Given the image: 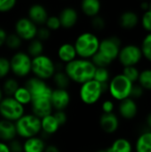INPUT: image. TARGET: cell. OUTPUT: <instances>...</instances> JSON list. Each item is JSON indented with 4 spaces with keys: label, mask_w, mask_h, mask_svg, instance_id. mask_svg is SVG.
I'll return each instance as SVG.
<instances>
[{
    "label": "cell",
    "mask_w": 151,
    "mask_h": 152,
    "mask_svg": "<svg viewBox=\"0 0 151 152\" xmlns=\"http://www.w3.org/2000/svg\"><path fill=\"white\" fill-rule=\"evenodd\" d=\"M60 125L54 116L53 114L48 115L43 118H41V134L50 136L53 134H55L59 128Z\"/></svg>",
    "instance_id": "7402d4cb"
},
{
    "label": "cell",
    "mask_w": 151,
    "mask_h": 152,
    "mask_svg": "<svg viewBox=\"0 0 151 152\" xmlns=\"http://www.w3.org/2000/svg\"><path fill=\"white\" fill-rule=\"evenodd\" d=\"M103 94L101 85L93 79L82 84L79 88L80 100L86 105H93L98 102Z\"/></svg>",
    "instance_id": "9c48e42d"
},
{
    "label": "cell",
    "mask_w": 151,
    "mask_h": 152,
    "mask_svg": "<svg viewBox=\"0 0 151 152\" xmlns=\"http://www.w3.org/2000/svg\"><path fill=\"white\" fill-rule=\"evenodd\" d=\"M101 9V4L99 0H84L81 3V10L83 13L91 18L99 15Z\"/></svg>",
    "instance_id": "cb8c5ba5"
},
{
    "label": "cell",
    "mask_w": 151,
    "mask_h": 152,
    "mask_svg": "<svg viewBox=\"0 0 151 152\" xmlns=\"http://www.w3.org/2000/svg\"><path fill=\"white\" fill-rule=\"evenodd\" d=\"M20 87V85L18 81L13 78V77H8L4 80L3 86H2V91L3 94L7 96V97H12L16 90Z\"/></svg>",
    "instance_id": "f546056e"
},
{
    "label": "cell",
    "mask_w": 151,
    "mask_h": 152,
    "mask_svg": "<svg viewBox=\"0 0 151 152\" xmlns=\"http://www.w3.org/2000/svg\"><path fill=\"white\" fill-rule=\"evenodd\" d=\"M53 83L58 89H67L70 84V79L64 70H56L53 76Z\"/></svg>",
    "instance_id": "f1b7e54d"
},
{
    "label": "cell",
    "mask_w": 151,
    "mask_h": 152,
    "mask_svg": "<svg viewBox=\"0 0 151 152\" xmlns=\"http://www.w3.org/2000/svg\"><path fill=\"white\" fill-rule=\"evenodd\" d=\"M144 89L138 84H133V86L132 88L131 91V94H130V98H132L133 100L136 101L138 99H141L143 94H144Z\"/></svg>",
    "instance_id": "ab89813d"
},
{
    "label": "cell",
    "mask_w": 151,
    "mask_h": 152,
    "mask_svg": "<svg viewBox=\"0 0 151 152\" xmlns=\"http://www.w3.org/2000/svg\"><path fill=\"white\" fill-rule=\"evenodd\" d=\"M23 152H44L46 144L43 138L39 136L26 139L22 143Z\"/></svg>",
    "instance_id": "603a6c76"
},
{
    "label": "cell",
    "mask_w": 151,
    "mask_h": 152,
    "mask_svg": "<svg viewBox=\"0 0 151 152\" xmlns=\"http://www.w3.org/2000/svg\"><path fill=\"white\" fill-rule=\"evenodd\" d=\"M58 17L62 28H70L77 24L78 20V12L73 7H65L61 11Z\"/></svg>",
    "instance_id": "ac0fdd59"
},
{
    "label": "cell",
    "mask_w": 151,
    "mask_h": 152,
    "mask_svg": "<svg viewBox=\"0 0 151 152\" xmlns=\"http://www.w3.org/2000/svg\"><path fill=\"white\" fill-rule=\"evenodd\" d=\"M17 133L14 122L0 119V142H10L11 141L16 139Z\"/></svg>",
    "instance_id": "ffe728a7"
},
{
    "label": "cell",
    "mask_w": 151,
    "mask_h": 152,
    "mask_svg": "<svg viewBox=\"0 0 151 152\" xmlns=\"http://www.w3.org/2000/svg\"><path fill=\"white\" fill-rule=\"evenodd\" d=\"M141 24L142 28L147 32L151 33V12L150 11H146L143 12L142 18L140 19Z\"/></svg>",
    "instance_id": "74e56055"
},
{
    "label": "cell",
    "mask_w": 151,
    "mask_h": 152,
    "mask_svg": "<svg viewBox=\"0 0 151 152\" xmlns=\"http://www.w3.org/2000/svg\"><path fill=\"white\" fill-rule=\"evenodd\" d=\"M91 25L95 30H102L106 27V20L103 17L97 15L93 18H92L91 20Z\"/></svg>",
    "instance_id": "f35d334b"
},
{
    "label": "cell",
    "mask_w": 151,
    "mask_h": 152,
    "mask_svg": "<svg viewBox=\"0 0 151 152\" xmlns=\"http://www.w3.org/2000/svg\"><path fill=\"white\" fill-rule=\"evenodd\" d=\"M115 109V104L111 100H106L101 104V110L103 113H113Z\"/></svg>",
    "instance_id": "f6af8a7d"
},
{
    "label": "cell",
    "mask_w": 151,
    "mask_h": 152,
    "mask_svg": "<svg viewBox=\"0 0 151 152\" xmlns=\"http://www.w3.org/2000/svg\"><path fill=\"white\" fill-rule=\"evenodd\" d=\"M4 98V94H3V91H2V88L0 87V102L2 101V99Z\"/></svg>",
    "instance_id": "816d5d0a"
},
{
    "label": "cell",
    "mask_w": 151,
    "mask_h": 152,
    "mask_svg": "<svg viewBox=\"0 0 151 152\" xmlns=\"http://www.w3.org/2000/svg\"><path fill=\"white\" fill-rule=\"evenodd\" d=\"M25 114V108L12 97H4L0 102V116L3 119L16 122Z\"/></svg>",
    "instance_id": "52a82bcc"
},
{
    "label": "cell",
    "mask_w": 151,
    "mask_h": 152,
    "mask_svg": "<svg viewBox=\"0 0 151 152\" xmlns=\"http://www.w3.org/2000/svg\"><path fill=\"white\" fill-rule=\"evenodd\" d=\"M141 8L143 12H146V11H149V8H150V2H142L141 4Z\"/></svg>",
    "instance_id": "f907efd6"
},
{
    "label": "cell",
    "mask_w": 151,
    "mask_h": 152,
    "mask_svg": "<svg viewBox=\"0 0 151 152\" xmlns=\"http://www.w3.org/2000/svg\"><path fill=\"white\" fill-rule=\"evenodd\" d=\"M8 146L11 152H23V146L20 141L14 139L8 142Z\"/></svg>",
    "instance_id": "ee69618b"
},
{
    "label": "cell",
    "mask_w": 151,
    "mask_h": 152,
    "mask_svg": "<svg viewBox=\"0 0 151 152\" xmlns=\"http://www.w3.org/2000/svg\"><path fill=\"white\" fill-rule=\"evenodd\" d=\"M145 122H146V126L149 128V131H151V111L149 112V114L147 115L146 119H145Z\"/></svg>",
    "instance_id": "681fc988"
},
{
    "label": "cell",
    "mask_w": 151,
    "mask_h": 152,
    "mask_svg": "<svg viewBox=\"0 0 151 152\" xmlns=\"http://www.w3.org/2000/svg\"><path fill=\"white\" fill-rule=\"evenodd\" d=\"M44 42L40 41L39 39H37L36 37L32 39L31 41H29L28 45V49H27V53L31 57H36L39 56L41 54H43L44 53Z\"/></svg>",
    "instance_id": "83f0119b"
},
{
    "label": "cell",
    "mask_w": 151,
    "mask_h": 152,
    "mask_svg": "<svg viewBox=\"0 0 151 152\" xmlns=\"http://www.w3.org/2000/svg\"><path fill=\"white\" fill-rule=\"evenodd\" d=\"M31 72L34 74V77L46 81L53 77L56 72V64L51 57L43 53L32 58Z\"/></svg>",
    "instance_id": "277c9868"
},
{
    "label": "cell",
    "mask_w": 151,
    "mask_h": 152,
    "mask_svg": "<svg viewBox=\"0 0 151 152\" xmlns=\"http://www.w3.org/2000/svg\"><path fill=\"white\" fill-rule=\"evenodd\" d=\"M44 26L50 30V31H55V30H58L61 25V21H60V19L58 16L56 15H51L47 18L45 23H44Z\"/></svg>",
    "instance_id": "d590c367"
},
{
    "label": "cell",
    "mask_w": 151,
    "mask_h": 152,
    "mask_svg": "<svg viewBox=\"0 0 151 152\" xmlns=\"http://www.w3.org/2000/svg\"><path fill=\"white\" fill-rule=\"evenodd\" d=\"M57 55L60 61L62 63H64V65L77 58V54L74 44L69 42L63 43L59 46L57 51Z\"/></svg>",
    "instance_id": "44dd1931"
},
{
    "label": "cell",
    "mask_w": 151,
    "mask_h": 152,
    "mask_svg": "<svg viewBox=\"0 0 151 152\" xmlns=\"http://www.w3.org/2000/svg\"><path fill=\"white\" fill-rule=\"evenodd\" d=\"M51 32L45 26H41L37 28V33H36V38L39 39L40 41L44 42L51 37Z\"/></svg>",
    "instance_id": "60d3db41"
},
{
    "label": "cell",
    "mask_w": 151,
    "mask_h": 152,
    "mask_svg": "<svg viewBox=\"0 0 151 152\" xmlns=\"http://www.w3.org/2000/svg\"><path fill=\"white\" fill-rule=\"evenodd\" d=\"M22 44V40L21 38L16 34V33H10L7 34L6 39H5V43L4 45L11 50H17L21 46Z\"/></svg>",
    "instance_id": "836d02e7"
},
{
    "label": "cell",
    "mask_w": 151,
    "mask_h": 152,
    "mask_svg": "<svg viewBox=\"0 0 151 152\" xmlns=\"http://www.w3.org/2000/svg\"><path fill=\"white\" fill-rule=\"evenodd\" d=\"M37 28L38 27L28 17H21L15 22L14 33H16L21 40L31 41L36 37Z\"/></svg>",
    "instance_id": "7c38bea8"
},
{
    "label": "cell",
    "mask_w": 151,
    "mask_h": 152,
    "mask_svg": "<svg viewBox=\"0 0 151 152\" xmlns=\"http://www.w3.org/2000/svg\"><path fill=\"white\" fill-rule=\"evenodd\" d=\"M133 86V84L122 73H119L110 78L108 92L113 99L121 102L130 97Z\"/></svg>",
    "instance_id": "5b68a950"
},
{
    "label": "cell",
    "mask_w": 151,
    "mask_h": 152,
    "mask_svg": "<svg viewBox=\"0 0 151 152\" xmlns=\"http://www.w3.org/2000/svg\"><path fill=\"white\" fill-rule=\"evenodd\" d=\"M99 124L106 134H114L119 128V118L113 113H102L99 119Z\"/></svg>",
    "instance_id": "2e32d148"
},
{
    "label": "cell",
    "mask_w": 151,
    "mask_h": 152,
    "mask_svg": "<svg viewBox=\"0 0 151 152\" xmlns=\"http://www.w3.org/2000/svg\"><path fill=\"white\" fill-rule=\"evenodd\" d=\"M149 11L151 12V2H150V8H149Z\"/></svg>",
    "instance_id": "db71d44e"
},
{
    "label": "cell",
    "mask_w": 151,
    "mask_h": 152,
    "mask_svg": "<svg viewBox=\"0 0 151 152\" xmlns=\"http://www.w3.org/2000/svg\"><path fill=\"white\" fill-rule=\"evenodd\" d=\"M10 61L4 56H0V79L4 78L10 73Z\"/></svg>",
    "instance_id": "8d00e7d4"
},
{
    "label": "cell",
    "mask_w": 151,
    "mask_h": 152,
    "mask_svg": "<svg viewBox=\"0 0 151 152\" xmlns=\"http://www.w3.org/2000/svg\"><path fill=\"white\" fill-rule=\"evenodd\" d=\"M111 152H133L132 142L126 138H117L109 147Z\"/></svg>",
    "instance_id": "484cf974"
},
{
    "label": "cell",
    "mask_w": 151,
    "mask_h": 152,
    "mask_svg": "<svg viewBox=\"0 0 151 152\" xmlns=\"http://www.w3.org/2000/svg\"><path fill=\"white\" fill-rule=\"evenodd\" d=\"M142 59L141 47L135 44H128L122 46L117 56V60L123 68L137 66Z\"/></svg>",
    "instance_id": "ba28073f"
},
{
    "label": "cell",
    "mask_w": 151,
    "mask_h": 152,
    "mask_svg": "<svg viewBox=\"0 0 151 152\" xmlns=\"http://www.w3.org/2000/svg\"><path fill=\"white\" fill-rule=\"evenodd\" d=\"M63 70L70 79L77 84H84L93 79L96 67L91 60L77 58L64 65Z\"/></svg>",
    "instance_id": "6da1fadb"
},
{
    "label": "cell",
    "mask_w": 151,
    "mask_h": 152,
    "mask_svg": "<svg viewBox=\"0 0 151 152\" xmlns=\"http://www.w3.org/2000/svg\"><path fill=\"white\" fill-rule=\"evenodd\" d=\"M144 91H151V69L147 68L140 72V77L137 82Z\"/></svg>",
    "instance_id": "4dcf8cb0"
},
{
    "label": "cell",
    "mask_w": 151,
    "mask_h": 152,
    "mask_svg": "<svg viewBox=\"0 0 151 152\" xmlns=\"http://www.w3.org/2000/svg\"><path fill=\"white\" fill-rule=\"evenodd\" d=\"M141 70L138 69L137 66H131V67H125L123 68L122 74L129 79L133 84H135L138 82L139 77H140Z\"/></svg>",
    "instance_id": "d6a6232c"
},
{
    "label": "cell",
    "mask_w": 151,
    "mask_h": 152,
    "mask_svg": "<svg viewBox=\"0 0 151 152\" xmlns=\"http://www.w3.org/2000/svg\"><path fill=\"white\" fill-rule=\"evenodd\" d=\"M44 152H61L60 149L55 145H47Z\"/></svg>",
    "instance_id": "7dc6e473"
},
{
    "label": "cell",
    "mask_w": 151,
    "mask_h": 152,
    "mask_svg": "<svg viewBox=\"0 0 151 152\" xmlns=\"http://www.w3.org/2000/svg\"><path fill=\"white\" fill-rule=\"evenodd\" d=\"M93 80L97 81L100 84L109 83L110 80V73L108 68H96Z\"/></svg>",
    "instance_id": "e575fe53"
},
{
    "label": "cell",
    "mask_w": 151,
    "mask_h": 152,
    "mask_svg": "<svg viewBox=\"0 0 151 152\" xmlns=\"http://www.w3.org/2000/svg\"><path fill=\"white\" fill-rule=\"evenodd\" d=\"M16 4L15 0H0V12H6L12 10Z\"/></svg>",
    "instance_id": "b9f144b4"
},
{
    "label": "cell",
    "mask_w": 151,
    "mask_h": 152,
    "mask_svg": "<svg viewBox=\"0 0 151 152\" xmlns=\"http://www.w3.org/2000/svg\"><path fill=\"white\" fill-rule=\"evenodd\" d=\"M14 124L17 135L25 140L38 136L41 133V119L32 113L24 114Z\"/></svg>",
    "instance_id": "3957f363"
},
{
    "label": "cell",
    "mask_w": 151,
    "mask_h": 152,
    "mask_svg": "<svg viewBox=\"0 0 151 152\" xmlns=\"http://www.w3.org/2000/svg\"><path fill=\"white\" fill-rule=\"evenodd\" d=\"M100 41L99 37L93 32H83L78 35L74 42L78 58L91 60L99 50Z\"/></svg>",
    "instance_id": "7a4b0ae2"
},
{
    "label": "cell",
    "mask_w": 151,
    "mask_h": 152,
    "mask_svg": "<svg viewBox=\"0 0 151 152\" xmlns=\"http://www.w3.org/2000/svg\"><path fill=\"white\" fill-rule=\"evenodd\" d=\"M49 17L46 8L41 4H34L28 10V18L32 20L36 26L44 25Z\"/></svg>",
    "instance_id": "e0dca14e"
},
{
    "label": "cell",
    "mask_w": 151,
    "mask_h": 152,
    "mask_svg": "<svg viewBox=\"0 0 151 152\" xmlns=\"http://www.w3.org/2000/svg\"><path fill=\"white\" fill-rule=\"evenodd\" d=\"M139 111V107L136 101L133 100L132 98H126L121 102H119L118 105V113L120 117L124 119L131 120L133 119Z\"/></svg>",
    "instance_id": "5bb4252c"
},
{
    "label": "cell",
    "mask_w": 151,
    "mask_h": 152,
    "mask_svg": "<svg viewBox=\"0 0 151 152\" xmlns=\"http://www.w3.org/2000/svg\"><path fill=\"white\" fill-rule=\"evenodd\" d=\"M12 98L16 102H18L20 104H21L22 106L30 104L31 101H32L31 94L25 86H20V87L16 90V92L12 95Z\"/></svg>",
    "instance_id": "4316f807"
},
{
    "label": "cell",
    "mask_w": 151,
    "mask_h": 152,
    "mask_svg": "<svg viewBox=\"0 0 151 152\" xmlns=\"http://www.w3.org/2000/svg\"><path fill=\"white\" fill-rule=\"evenodd\" d=\"M6 37H7V32L3 28L0 27V47L4 45Z\"/></svg>",
    "instance_id": "bcb514c9"
},
{
    "label": "cell",
    "mask_w": 151,
    "mask_h": 152,
    "mask_svg": "<svg viewBox=\"0 0 151 152\" xmlns=\"http://www.w3.org/2000/svg\"><path fill=\"white\" fill-rule=\"evenodd\" d=\"M135 152H151V131L142 133L136 139Z\"/></svg>",
    "instance_id": "d4e9b609"
},
{
    "label": "cell",
    "mask_w": 151,
    "mask_h": 152,
    "mask_svg": "<svg viewBox=\"0 0 151 152\" xmlns=\"http://www.w3.org/2000/svg\"><path fill=\"white\" fill-rule=\"evenodd\" d=\"M25 86L29 91L32 100L35 99H50L53 89L47 85L46 81L39 79L36 77H32L28 78L26 83Z\"/></svg>",
    "instance_id": "8fae6325"
},
{
    "label": "cell",
    "mask_w": 151,
    "mask_h": 152,
    "mask_svg": "<svg viewBox=\"0 0 151 152\" xmlns=\"http://www.w3.org/2000/svg\"><path fill=\"white\" fill-rule=\"evenodd\" d=\"M0 152H11L9 146H8V143L0 142Z\"/></svg>",
    "instance_id": "c3c4849f"
},
{
    "label": "cell",
    "mask_w": 151,
    "mask_h": 152,
    "mask_svg": "<svg viewBox=\"0 0 151 152\" xmlns=\"http://www.w3.org/2000/svg\"><path fill=\"white\" fill-rule=\"evenodd\" d=\"M53 115L54 116L61 126L65 125L68 121V116L64 110H56L54 111V113H53Z\"/></svg>",
    "instance_id": "7bdbcfd3"
},
{
    "label": "cell",
    "mask_w": 151,
    "mask_h": 152,
    "mask_svg": "<svg viewBox=\"0 0 151 152\" xmlns=\"http://www.w3.org/2000/svg\"><path fill=\"white\" fill-rule=\"evenodd\" d=\"M141 50L143 58L151 63V33H147L141 43Z\"/></svg>",
    "instance_id": "1f68e13d"
},
{
    "label": "cell",
    "mask_w": 151,
    "mask_h": 152,
    "mask_svg": "<svg viewBox=\"0 0 151 152\" xmlns=\"http://www.w3.org/2000/svg\"><path fill=\"white\" fill-rule=\"evenodd\" d=\"M122 47L121 39L117 36H111L100 41L98 53L113 62L117 59L119 51Z\"/></svg>",
    "instance_id": "30bf717a"
},
{
    "label": "cell",
    "mask_w": 151,
    "mask_h": 152,
    "mask_svg": "<svg viewBox=\"0 0 151 152\" xmlns=\"http://www.w3.org/2000/svg\"><path fill=\"white\" fill-rule=\"evenodd\" d=\"M9 61L11 71L16 77H24L31 72L32 58L27 53L17 51L12 55Z\"/></svg>",
    "instance_id": "8992f818"
},
{
    "label": "cell",
    "mask_w": 151,
    "mask_h": 152,
    "mask_svg": "<svg viewBox=\"0 0 151 152\" xmlns=\"http://www.w3.org/2000/svg\"><path fill=\"white\" fill-rule=\"evenodd\" d=\"M95 152H108V151H107V149H101V150H99Z\"/></svg>",
    "instance_id": "f5cc1de1"
},
{
    "label": "cell",
    "mask_w": 151,
    "mask_h": 152,
    "mask_svg": "<svg viewBox=\"0 0 151 152\" xmlns=\"http://www.w3.org/2000/svg\"><path fill=\"white\" fill-rule=\"evenodd\" d=\"M31 110L32 114L40 119L53 114V107L50 99H35L31 101Z\"/></svg>",
    "instance_id": "9a60e30c"
},
{
    "label": "cell",
    "mask_w": 151,
    "mask_h": 152,
    "mask_svg": "<svg viewBox=\"0 0 151 152\" xmlns=\"http://www.w3.org/2000/svg\"><path fill=\"white\" fill-rule=\"evenodd\" d=\"M50 102L53 110H65L70 103V94L67 89H53Z\"/></svg>",
    "instance_id": "4fadbf2b"
},
{
    "label": "cell",
    "mask_w": 151,
    "mask_h": 152,
    "mask_svg": "<svg viewBox=\"0 0 151 152\" xmlns=\"http://www.w3.org/2000/svg\"><path fill=\"white\" fill-rule=\"evenodd\" d=\"M118 22H119L120 27L123 28L124 29L132 30L139 25L140 17L136 12L128 10V11L123 12L120 14Z\"/></svg>",
    "instance_id": "d6986e66"
}]
</instances>
